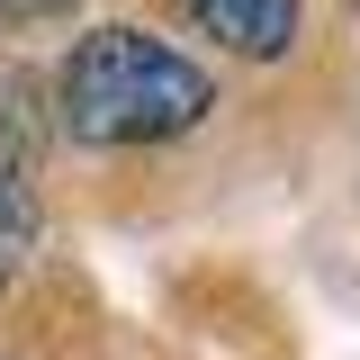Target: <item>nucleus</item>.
Returning a JSON list of instances; mask_svg holds the SVG:
<instances>
[{
    "instance_id": "2",
    "label": "nucleus",
    "mask_w": 360,
    "mask_h": 360,
    "mask_svg": "<svg viewBox=\"0 0 360 360\" xmlns=\"http://www.w3.org/2000/svg\"><path fill=\"white\" fill-rule=\"evenodd\" d=\"M189 9H198V27L217 45L252 54V63H270V54L297 45V0H189Z\"/></svg>"
},
{
    "instance_id": "4",
    "label": "nucleus",
    "mask_w": 360,
    "mask_h": 360,
    "mask_svg": "<svg viewBox=\"0 0 360 360\" xmlns=\"http://www.w3.org/2000/svg\"><path fill=\"white\" fill-rule=\"evenodd\" d=\"M54 9H72V0H0V27H18V18H54Z\"/></svg>"
},
{
    "instance_id": "3",
    "label": "nucleus",
    "mask_w": 360,
    "mask_h": 360,
    "mask_svg": "<svg viewBox=\"0 0 360 360\" xmlns=\"http://www.w3.org/2000/svg\"><path fill=\"white\" fill-rule=\"evenodd\" d=\"M27 243H37V189L18 180V162H0V288L27 262Z\"/></svg>"
},
{
    "instance_id": "1",
    "label": "nucleus",
    "mask_w": 360,
    "mask_h": 360,
    "mask_svg": "<svg viewBox=\"0 0 360 360\" xmlns=\"http://www.w3.org/2000/svg\"><path fill=\"white\" fill-rule=\"evenodd\" d=\"M54 99H63V127L82 144H162V135H189L217 108V82L144 27H99V37L72 45Z\"/></svg>"
}]
</instances>
